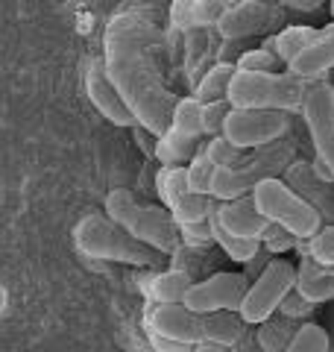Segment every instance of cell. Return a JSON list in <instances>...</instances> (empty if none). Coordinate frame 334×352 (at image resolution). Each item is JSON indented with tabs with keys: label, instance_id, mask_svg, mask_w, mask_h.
<instances>
[{
	"label": "cell",
	"instance_id": "obj_14",
	"mask_svg": "<svg viewBox=\"0 0 334 352\" xmlns=\"http://www.w3.org/2000/svg\"><path fill=\"white\" fill-rule=\"evenodd\" d=\"M270 18H273L270 3H261V0H238V3H232L226 12H223L214 30L226 41H238V38L261 32L270 24Z\"/></svg>",
	"mask_w": 334,
	"mask_h": 352
},
{
	"label": "cell",
	"instance_id": "obj_9",
	"mask_svg": "<svg viewBox=\"0 0 334 352\" xmlns=\"http://www.w3.org/2000/svg\"><path fill=\"white\" fill-rule=\"evenodd\" d=\"M249 282L243 273H211L208 279L194 282L185 294V305L194 314H214V311H238Z\"/></svg>",
	"mask_w": 334,
	"mask_h": 352
},
{
	"label": "cell",
	"instance_id": "obj_4",
	"mask_svg": "<svg viewBox=\"0 0 334 352\" xmlns=\"http://www.w3.org/2000/svg\"><path fill=\"white\" fill-rule=\"evenodd\" d=\"M249 197L267 223L282 226L296 241H308L311 235L320 232V226H322L320 212L299 191H293L285 179H278V176H264L249 191Z\"/></svg>",
	"mask_w": 334,
	"mask_h": 352
},
{
	"label": "cell",
	"instance_id": "obj_5",
	"mask_svg": "<svg viewBox=\"0 0 334 352\" xmlns=\"http://www.w3.org/2000/svg\"><path fill=\"white\" fill-rule=\"evenodd\" d=\"M74 238H76L80 252H85V256H91V258L129 261V264H150L155 258L150 247H144L126 229H120L118 223H111L109 217H100V214L80 220Z\"/></svg>",
	"mask_w": 334,
	"mask_h": 352
},
{
	"label": "cell",
	"instance_id": "obj_21",
	"mask_svg": "<svg viewBox=\"0 0 334 352\" xmlns=\"http://www.w3.org/2000/svg\"><path fill=\"white\" fill-rule=\"evenodd\" d=\"M243 323L238 311H214L199 317V329H203V340L220 346H235L243 335Z\"/></svg>",
	"mask_w": 334,
	"mask_h": 352
},
{
	"label": "cell",
	"instance_id": "obj_1",
	"mask_svg": "<svg viewBox=\"0 0 334 352\" xmlns=\"http://www.w3.org/2000/svg\"><path fill=\"white\" fill-rule=\"evenodd\" d=\"M147 21L135 12H118L106 27V62L103 68L109 80L129 106L135 126H141L150 135H162L170 120V109L176 97L167 91L159 68L150 56L147 41Z\"/></svg>",
	"mask_w": 334,
	"mask_h": 352
},
{
	"label": "cell",
	"instance_id": "obj_8",
	"mask_svg": "<svg viewBox=\"0 0 334 352\" xmlns=\"http://www.w3.org/2000/svg\"><path fill=\"white\" fill-rule=\"evenodd\" d=\"M299 112H302L308 135L314 141L317 162L334 179V88L326 80L308 82V91Z\"/></svg>",
	"mask_w": 334,
	"mask_h": 352
},
{
	"label": "cell",
	"instance_id": "obj_10",
	"mask_svg": "<svg viewBox=\"0 0 334 352\" xmlns=\"http://www.w3.org/2000/svg\"><path fill=\"white\" fill-rule=\"evenodd\" d=\"M144 332L162 340H173V344H182V346H194L203 340L199 314H194L185 302H173V305L150 302L147 314H144Z\"/></svg>",
	"mask_w": 334,
	"mask_h": 352
},
{
	"label": "cell",
	"instance_id": "obj_3",
	"mask_svg": "<svg viewBox=\"0 0 334 352\" xmlns=\"http://www.w3.org/2000/svg\"><path fill=\"white\" fill-rule=\"evenodd\" d=\"M308 91V82L291 71H267L247 74L235 71L226 91V103L232 109H276V112H299Z\"/></svg>",
	"mask_w": 334,
	"mask_h": 352
},
{
	"label": "cell",
	"instance_id": "obj_7",
	"mask_svg": "<svg viewBox=\"0 0 334 352\" xmlns=\"http://www.w3.org/2000/svg\"><path fill=\"white\" fill-rule=\"evenodd\" d=\"M291 126V115L276 109H229L220 135L232 141L238 150H258L278 141Z\"/></svg>",
	"mask_w": 334,
	"mask_h": 352
},
{
	"label": "cell",
	"instance_id": "obj_20",
	"mask_svg": "<svg viewBox=\"0 0 334 352\" xmlns=\"http://www.w3.org/2000/svg\"><path fill=\"white\" fill-rule=\"evenodd\" d=\"M167 129H173L176 135H185L191 141H203L205 138V103L197 100V97H176Z\"/></svg>",
	"mask_w": 334,
	"mask_h": 352
},
{
	"label": "cell",
	"instance_id": "obj_18",
	"mask_svg": "<svg viewBox=\"0 0 334 352\" xmlns=\"http://www.w3.org/2000/svg\"><path fill=\"white\" fill-rule=\"evenodd\" d=\"M191 285H194L191 273L182 270V267L155 270L144 279V296H147V302H153V305H173V302L185 300V294Z\"/></svg>",
	"mask_w": 334,
	"mask_h": 352
},
{
	"label": "cell",
	"instance_id": "obj_23",
	"mask_svg": "<svg viewBox=\"0 0 334 352\" xmlns=\"http://www.w3.org/2000/svg\"><path fill=\"white\" fill-rule=\"evenodd\" d=\"M235 76V62H214L211 68L203 74V80L197 82V100L211 103V100H226V91H229V82Z\"/></svg>",
	"mask_w": 334,
	"mask_h": 352
},
{
	"label": "cell",
	"instance_id": "obj_15",
	"mask_svg": "<svg viewBox=\"0 0 334 352\" xmlns=\"http://www.w3.org/2000/svg\"><path fill=\"white\" fill-rule=\"evenodd\" d=\"M287 71L305 82L326 80V74L334 71V24L317 30V38L293 62H287Z\"/></svg>",
	"mask_w": 334,
	"mask_h": 352
},
{
	"label": "cell",
	"instance_id": "obj_19",
	"mask_svg": "<svg viewBox=\"0 0 334 352\" xmlns=\"http://www.w3.org/2000/svg\"><path fill=\"white\" fill-rule=\"evenodd\" d=\"M293 291L302 296L305 302H326L334 296V270L331 267H322L314 258H305L302 264L296 267V285Z\"/></svg>",
	"mask_w": 334,
	"mask_h": 352
},
{
	"label": "cell",
	"instance_id": "obj_13",
	"mask_svg": "<svg viewBox=\"0 0 334 352\" xmlns=\"http://www.w3.org/2000/svg\"><path fill=\"white\" fill-rule=\"evenodd\" d=\"M214 223L223 232L243 238V241H261L264 229H267V220L258 214L252 197H238V200H229V203H217Z\"/></svg>",
	"mask_w": 334,
	"mask_h": 352
},
{
	"label": "cell",
	"instance_id": "obj_12",
	"mask_svg": "<svg viewBox=\"0 0 334 352\" xmlns=\"http://www.w3.org/2000/svg\"><path fill=\"white\" fill-rule=\"evenodd\" d=\"M85 94H88V100H91V106L111 126H120V129L135 126V118H132L129 106L124 103V97H120L115 82L109 80L103 62H91L85 68Z\"/></svg>",
	"mask_w": 334,
	"mask_h": 352
},
{
	"label": "cell",
	"instance_id": "obj_33",
	"mask_svg": "<svg viewBox=\"0 0 334 352\" xmlns=\"http://www.w3.org/2000/svg\"><path fill=\"white\" fill-rule=\"evenodd\" d=\"M293 241H296V238H293L291 232H285L282 226L267 223V229H264V235H261L258 244H267V250H273V252H285V250L293 247Z\"/></svg>",
	"mask_w": 334,
	"mask_h": 352
},
{
	"label": "cell",
	"instance_id": "obj_22",
	"mask_svg": "<svg viewBox=\"0 0 334 352\" xmlns=\"http://www.w3.org/2000/svg\"><path fill=\"white\" fill-rule=\"evenodd\" d=\"M197 147H199V141L176 135L173 129H164L162 135H155L153 156L159 159L162 164H188V162H191V156L197 153Z\"/></svg>",
	"mask_w": 334,
	"mask_h": 352
},
{
	"label": "cell",
	"instance_id": "obj_24",
	"mask_svg": "<svg viewBox=\"0 0 334 352\" xmlns=\"http://www.w3.org/2000/svg\"><path fill=\"white\" fill-rule=\"evenodd\" d=\"M314 38H317V30H314V27H305V24L285 27V30L273 38V53H276L278 62L287 65V62H293Z\"/></svg>",
	"mask_w": 334,
	"mask_h": 352
},
{
	"label": "cell",
	"instance_id": "obj_11",
	"mask_svg": "<svg viewBox=\"0 0 334 352\" xmlns=\"http://www.w3.org/2000/svg\"><path fill=\"white\" fill-rule=\"evenodd\" d=\"M214 206H217L214 197L188 191L185 197H179V200L167 208L185 244H191V247L214 244V241H211V214H214Z\"/></svg>",
	"mask_w": 334,
	"mask_h": 352
},
{
	"label": "cell",
	"instance_id": "obj_17",
	"mask_svg": "<svg viewBox=\"0 0 334 352\" xmlns=\"http://www.w3.org/2000/svg\"><path fill=\"white\" fill-rule=\"evenodd\" d=\"M232 3L235 0H176L170 6V21L182 32L208 30V27H217V21Z\"/></svg>",
	"mask_w": 334,
	"mask_h": 352
},
{
	"label": "cell",
	"instance_id": "obj_35",
	"mask_svg": "<svg viewBox=\"0 0 334 352\" xmlns=\"http://www.w3.org/2000/svg\"><path fill=\"white\" fill-rule=\"evenodd\" d=\"M191 352H229V346H220V344H208V340H199V344L191 346Z\"/></svg>",
	"mask_w": 334,
	"mask_h": 352
},
{
	"label": "cell",
	"instance_id": "obj_26",
	"mask_svg": "<svg viewBox=\"0 0 334 352\" xmlns=\"http://www.w3.org/2000/svg\"><path fill=\"white\" fill-rule=\"evenodd\" d=\"M214 164L205 156V144H199L191 162L185 164V176H188V191L191 194H208L211 197V179H214Z\"/></svg>",
	"mask_w": 334,
	"mask_h": 352
},
{
	"label": "cell",
	"instance_id": "obj_31",
	"mask_svg": "<svg viewBox=\"0 0 334 352\" xmlns=\"http://www.w3.org/2000/svg\"><path fill=\"white\" fill-rule=\"evenodd\" d=\"M276 53L270 47H255V50H243L238 62H235V71H247V74H267V71H276Z\"/></svg>",
	"mask_w": 334,
	"mask_h": 352
},
{
	"label": "cell",
	"instance_id": "obj_28",
	"mask_svg": "<svg viewBox=\"0 0 334 352\" xmlns=\"http://www.w3.org/2000/svg\"><path fill=\"white\" fill-rule=\"evenodd\" d=\"M282 352H329V335L317 323H302Z\"/></svg>",
	"mask_w": 334,
	"mask_h": 352
},
{
	"label": "cell",
	"instance_id": "obj_36",
	"mask_svg": "<svg viewBox=\"0 0 334 352\" xmlns=\"http://www.w3.org/2000/svg\"><path fill=\"white\" fill-rule=\"evenodd\" d=\"M3 311H6V291L0 288V314H3Z\"/></svg>",
	"mask_w": 334,
	"mask_h": 352
},
{
	"label": "cell",
	"instance_id": "obj_27",
	"mask_svg": "<svg viewBox=\"0 0 334 352\" xmlns=\"http://www.w3.org/2000/svg\"><path fill=\"white\" fill-rule=\"evenodd\" d=\"M211 241H214V244H217L223 252H226L232 261H238V264L252 261V258H255V252L261 250L258 241H243V238H235V235L223 232V229L214 223V214H211Z\"/></svg>",
	"mask_w": 334,
	"mask_h": 352
},
{
	"label": "cell",
	"instance_id": "obj_32",
	"mask_svg": "<svg viewBox=\"0 0 334 352\" xmlns=\"http://www.w3.org/2000/svg\"><path fill=\"white\" fill-rule=\"evenodd\" d=\"M229 103L226 100H211L205 103V138H214L223 132V124H226V115H229Z\"/></svg>",
	"mask_w": 334,
	"mask_h": 352
},
{
	"label": "cell",
	"instance_id": "obj_2",
	"mask_svg": "<svg viewBox=\"0 0 334 352\" xmlns=\"http://www.w3.org/2000/svg\"><path fill=\"white\" fill-rule=\"evenodd\" d=\"M106 217L111 223H118L120 229L141 241L144 247L159 250L164 256L179 250V229H176L170 212H164L159 206H141L135 200V194L126 188H115L106 197Z\"/></svg>",
	"mask_w": 334,
	"mask_h": 352
},
{
	"label": "cell",
	"instance_id": "obj_34",
	"mask_svg": "<svg viewBox=\"0 0 334 352\" xmlns=\"http://www.w3.org/2000/svg\"><path fill=\"white\" fill-rule=\"evenodd\" d=\"M261 3H282V6L299 9V12H314V9H320L326 0H261Z\"/></svg>",
	"mask_w": 334,
	"mask_h": 352
},
{
	"label": "cell",
	"instance_id": "obj_6",
	"mask_svg": "<svg viewBox=\"0 0 334 352\" xmlns=\"http://www.w3.org/2000/svg\"><path fill=\"white\" fill-rule=\"evenodd\" d=\"M296 285V267L291 261L276 258L258 273V279L249 282L247 294L241 300V320L247 326H261L278 311V305L285 302V296H291Z\"/></svg>",
	"mask_w": 334,
	"mask_h": 352
},
{
	"label": "cell",
	"instance_id": "obj_16",
	"mask_svg": "<svg viewBox=\"0 0 334 352\" xmlns=\"http://www.w3.org/2000/svg\"><path fill=\"white\" fill-rule=\"evenodd\" d=\"M264 176H273L270 168H267V162H255L249 168H243V164H235V168H217L214 179H211V197H214L217 203H229V200H238V197H247Z\"/></svg>",
	"mask_w": 334,
	"mask_h": 352
},
{
	"label": "cell",
	"instance_id": "obj_29",
	"mask_svg": "<svg viewBox=\"0 0 334 352\" xmlns=\"http://www.w3.org/2000/svg\"><path fill=\"white\" fill-rule=\"evenodd\" d=\"M205 156L214 168H235V164H241V159H243V150H238L223 135H214V138H208V144H205Z\"/></svg>",
	"mask_w": 334,
	"mask_h": 352
},
{
	"label": "cell",
	"instance_id": "obj_25",
	"mask_svg": "<svg viewBox=\"0 0 334 352\" xmlns=\"http://www.w3.org/2000/svg\"><path fill=\"white\" fill-rule=\"evenodd\" d=\"M155 191L164 208H170L179 197L188 194V176H185V164H162L159 176H155Z\"/></svg>",
	"mask_w": 334,
	"mask_h": 352
},
{
	"label": "cell",
	"instance_id": "obj_30",
	"mask_svg": "<svg viewBox=\"0 0 334 352\" xmlns=\"http://www.w3.org/2000/svg\"><path fill=\"white\" fill-rule=\"evenodd\" d=\"M308 258H314L322 267H331L334 270V223L331 226H320L317 235L308 238Z\"/></svg>",
	"mask_w": 334,
	"mask_h": 352
},
{
	"label": "cell",
	"instance_id": "obj_37",
	"mask_svg": "<svg viewBox=\"0 0 334 352\" xmlns=\"http://www.w3.org/2000/svg\"><path fill=\"white\" fill-rule=\"evenodd\" d=\"M331 15H334V0H331Z\"/></svg>",
	"mask_w": 334,
	"mask_h": 352
}]
</instances>
